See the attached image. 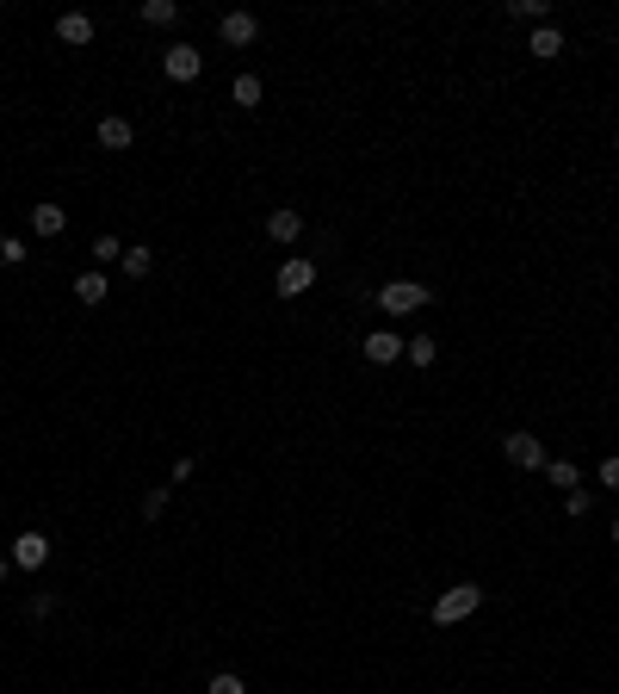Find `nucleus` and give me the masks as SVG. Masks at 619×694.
Wrapping results in <instances>:
<instances>
[{
    "label": "nucleus",
    "mask_w": 619,
    "mask_h": 694,
    "mask_svg": "<svg viewBox=\"0 0 619 694\" xmlns=\"http://www.w3.org/2000/svg\"><path fill=\"white\" fill-rule=\"evenodd\" d=\"M545 478L570 496V490H582V471H576V459H545Z\"/></svg>",
    "instance_id": "nucleus-12"
},
{
    "label": "nucleus",
    "mask_w": 619,
    "mask_h": 694,
    "mask_svg": "<svg viewBox=\"0 0 619 694\" xmlns=\"http://www.w3.org/2000/svg\"><path fill=\"white\" fill-rule=\"evenodd\" d=\"M589 509H595L589 490H570V496H564V515H589Z\"/></svg>",
    "instance_id": "nucleus-23"
},
{
    "label": "nucleus",
    "mask_w": 619,
    "mask_h": 694,
    "mask_svg": "<svg viewBox=\"0 0 619 694\" xmlns=\"http://www.w3.org/2000/svg\"><path fill=\"white\" fill-rule=\"evenodd\" d=\"M94 261H100V267L124 261V242H118V236H94Z\"/></svg>",
    "instance_id": "nucleus-18"
},
{
    "label": "nucleus",
    "mask_w": 619,
    "mask_h": 694,
    "mask_svg": "<svg viewBox=\"0 0 619 694\" xmlns=\"http://www.w3.org/2000/svg\"><path fill=\"white\" fill-rule=\"evenodd\" d=\"M477 608H484V589H477V583H459V589H446V595L434 601V620H440V626H459V620H471Z\"/></svg>",
    "instance_id": "nucleus-1"
},
{
    "label": "nucleus",
    "mask_w": 619,
    "mask_h": 694,
    "mask_svg": "<svg viewBox=\"0 0 619 694\" xmlns=\"http://www.w3.org/2000/svg\"><path fill=\"white\" fill-rule=\"evenodd\" d=\"M304 236V217L291 211V205H279L273 217H266V242H297Z\"/></svg>",
    "instance_id": "nucleus-9"
},
{
    "label": "nucleus",
    "mask_w": 619,
    "mask_h": 694,
    "mask_svg": "<svg viewBox=\"0 0 619 694\" xmlns=\"http://www.w3.org/2000/svg\"><path fill=\"white\" fill-rule=\"evenodd\" d=\"M403 354H409V366H434V360H440V341H434V335H415V341H403Z\"/></svg>",
    "instance_id": "nucleus-15"
},
{
    "label": "nucleus",
    "mask_w": 619,
    "mask_h": 694,
    "mask_svg": "<svg viewBox=\"0 0 619 694\" xmlns=\"http://www.w3.org/2000/svg\"><path fill=\"white\" fill-rule=\"evenodd\" d=\"M0 261H6V267H19V261H25V242H19V236H6V230H0Z\"/></svg>",
    "instance_id": "nucleus-22"
},
{
    "label": "nucleus",
    "mask_w": 619,
    "mask_h": 694,
    "mask_svg": "<svg viewBox=\"0 0 619 694\" xmlns=\"http://www.w3.org/2000/svg\"><path fill=\"white\" fill-rule=\"evenodd\" d=\"M31 614H37V620L56 614V589H37V595H31Z\"/></svg>",
    "instance_id": "nucleus-25"
},
{
    "label": "nucleus",
    "mask_w": 619,
    "mask_h": 694,
    "mask_svg": "<svg viewBox=\"0 0 619 694\" xmlns=\"http://www.w3.org/2000/svg\"><path fill=\"white\" fill-rule=\"evenodd\" d=\"M614 546H619V521H614Z\"/></svg>",
    "instance_id": "nucleus-29"
},
{
    "label": "nucleus",
    "mask_w": 619,
    "mask_h": 694,
    "mask_svg": "<svg viewBox=\"0 0 619 694\" xmlns=\"http://www.w3.org/2000/svg\"><path fill=\"white\" fill-rule=\"evenodd\" d=\"M100 143H106V149H130V143H136V131H130L124 118H100Z\"/></svg>",
    "instance_id": "nucleus-16"
},
{
    "label": "nucleus",
    "mask_w": 619,
    "mask_h": 694,
    "mask_svg": "<svg viewBox=\"0 0 619 694\" xmlns=\"http://www.w3.org/2000/svg\"><path fill=\"white\" fill-rule=\"evenodd\" d=\"M75 298H81V304H106V298H112V285H106V274H81V279H75Z\"/></svg>",
    "instance_id": "nucleus-13"
},
{
    "label": "nucleus",
    "mask_w": 619,
    "mask_h": 694,
    "mask_svg": "<svg viewBox=\"0 0 619 694\" xmlns=\"http://www.w3.org/2000/svg\"><path fill=\"white\" fill-rule=\"evenodd\" d=\"M211 694H242V676H230V670H224V676H211Z\"/></svg>",
    "instance_id": "nucleus-26"
},
{
    "label": "nucleus",
    "mask_w": 619,
    "mask_h": 694,
    "mask_svg": "<svg viewBox=\"0 0 619 694\" xmlns=\"http://www.w3.org/2000/svg\"><path fill=\"white\" fill-rule=\"evenodd\" d=\"M601 484H607V490H619V453H607V459H601Z\"/></svg>",
    "instance_id": "nucleus-27"
},
{
    "label": "nucleus",
    "mask_w": 619,
    "mask_h": 694,
    "mask_svg": "<svg viewBox=\"0 0 619 694\" xmlns=\"http://www.w3.org/2000/svg\"><path fill=\"white\" fill-rule=\"evenodd\" d=\"M428 304V285H415V279H390L384 291H378V310L384 316H409V310H421Z\"/></svg>",
    "instance_id": "nucleus-2"
},
{
    "label": "nucleus",
    "mask_w": 619,
    "mask_h": 694,
    "mask_svg": "<svg viewBox=\"0 0 619 694\" xmlns=\"http://www.w3.org/2000/svg\"><path fill=\"white\" fill-rule=\"evenodd\" d=\"M174 19H180L174 0H143V25H174Z\"/></svg>",
    "instance_id": "nucleus-17"
},
{
    "label": "nucleus",
    "mask_w": 619,
    "mask_h": 694,
    "mask_svg": "<svg viewBox=\"0 0 619 694\" xmlns=\"http://www.w3.org/2000/svg\"><path fill=\"white\" fill-rule=\"evenodd\" d=\"M161 515H167V490H149L143 496V521H161Z\"/></svg>",
    "instance_id": "nucleus-21"
},
{
    "label": "nucleus",
    "mask_w": 619,
    "mask_h": 694,
    "mask_svg": "<svg viewBox=\"0 0 619 694\" xmlns=\"http://www.w3.org/2000/svg\"><path fill=\"white\" fill-rule=\"evenodd\" d=\"M161 75H167V81H199V75H205V50H199V44H174V50L161 56Z\"/></svg>",
    "instance_id": "nucleus-3"
},
{
    "label": "nucleus",
    "mask_w": 619,
    "mask_h": 694,
    "mask_svg": "<svg viewBox=\"0 0 619 694\" xmlns=\"http://www.w3.org/2000/svg\"><path fill=\"white\" fill-rule=\"evenodd\" d=\"M31 230H37V236H62V230H69V211H62V205H50V199H44V205H37V211H31Z\"/></svg>",
    "instance_id": "nucleus-11"
},
{
    "label": "nucleus",
    "mask_w": 619,
    "mask_h": 694,
    "mask_svg": "<svg viewBox=\"0 0 619 694\" xmlns=\"http://www.w3.org/2000/svg\"><path fill=\"white\" fill-rule=\"evenodd\" d=\"M360 354H366L371 366H390V360H403V335H390V329H378L360 341Z\"/></svg>",
    "instance_id": "nucleus-8"
},
{
    "label": "nucleus",
    "mask_w": 619,
    "mask_h": 694,
    "mask_svg": "<svg viewBox=\"0 0 619 694\" xmlns=\"http://www.w3.org/2000/svg\"><path fill=\"white\" fill-rule=\"evenodd\" d=\"M217 31H224V44H230V50H248V44L260 37V19H254V12H224V25H217Z\"/></svg>",
    "instance_id": "nucleus-7"
},
{
    "label": "nucleus",
    "mask_w": 619,
    "mask_h": 694,
    "mask_svg": "<svg viewBox=\"0 0 619 694\" xmlns=\"http://www.w3.org/2000/svg\"><path fill=\"white\" fill-rule=\"evenodd\" d=\"M236 106H260V75H236Z\"/></svg>",
    "instance_id": "nucleus-20"
},
{
    "label": "nucleus",
    "mask_w": 619,
    "mask_h": 694,
    "mask_svg": "<svg viewBox=\"0 0 619 694\" xmlns=\"http://www.w3.org/2000/svg\"><path fill=\"white\" fill-rule=\"evenodd\" d=\"M273 285H279V298H297V291H310V285H316V261L291 255V261L279 267V279H273Z\"/></svg>",
    "instance_id": "nucleus-5"
},
{
    "label": "nucleus",
    "mask_w": 619,
    "mask_h": 694,
    "mask_svg": "<svg viewBox=\"0 0 619 694\" xmlns=\"http://www.w3.org/2000/svg\"><path fill=\"white\" fill-rule=\"evenodd\" d=\"M6 558H12V570H44V564H50V540H44V534H19Z\"/></svg>",
    "instance_id": "nucleus-6"
},
{
    "label": "nucleus",
    "mask_w": 619,
    "mask_h": 694,
    "mask_svg": "<svg viewBox=\"0 0 619 694\" xmlns=\"http://www.w3.org/2000/svg\"><path fill=\"white\" fill-rule=\"evenodd\" d=\"M508 12H514V19H545V0H514Z\"/></svg>",
    "instance_id": "nucleus-24"
},
{
    "label": "nucleus",
    "mask_w": 619,
    "mask_h": 694,
    "mask_svg": "<svg viewBox=\"0 0 619 694\" xmlns=\"http://www.w3.org/2000/svg\"><path fill=\"white\" fill-rule=\"evenodd\" d=\"M149 267H155V255H149V249H124V274H130V279H149Z\"/></svg>",
    "instance_id": "nucleus-19"
},
{
    "label": "nucleus",
    "mask_w": 619,
    "mask_h": 694,
    "mask_svg": "<svg viewBox=\"0 0 619 694\" xmlns=\"http://www.w3.org/2000/svg\"><path fill=\"white\" fill-rule=\"evenodd\" d=\"M56 37H62V44H94V19H87V12H62V19H56Z\"/></svg>",
    "instance_id": "nucleus-10"
},
{
    "label": "nucleus",
    "mask_w": 619,
    "mask_h": 694,
    "mask_svg": "<svg viewBox=\"0 0 619 694\" xmlns=\"http://www.w3.org/2000/svg\"><path fill=\"white\" fill-rule=\"evenodd\" d=\"M6 570H12V558H6V552H0V583H6Z\"/></svg>",
    "instance_id": "nucleus-28"
},
{
    "label": "nucleus",
    "mask_w": 619,
    "mask_h": 694,
    "mask_svg": "<svg viewBox=\"0 0 619 694\" xmlns=\"http://www.w3.org/2000/svg\"><path fill=\"white\" fill-rule=\"evenodd\" d=\"M526 50H533V56H545V62H551V56H558V50H564V31H558V25H539V31H533V44H526Z\"/></svg>",
    "instance_id": "nucleus-14"
},
{
    "label": "nucleus",
    "mask_w": 619,
    "mask_h": 694,
    "mask_svg": "<svg viewBox=\"0 0 619 694\" xmlns=\"http://www.w3.org/2000/svg\"><path fill=\"white\" fill-rule=\"evenodd\" d=\"M501 446H508V465H520V471H545V446H539V434L520 428V434H508Z\"/></svg>",
    "instance_id": "nucleus-4"
}]
</instances>
